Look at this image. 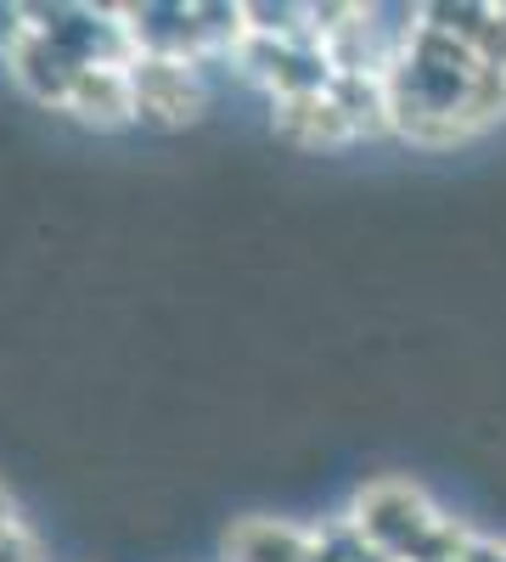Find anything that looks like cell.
<instances>
[{
	"instance_id": "1",
	"label": "cell",
	"mask_w": 506,
	"mask_h": 562,
	"mask_svg": "<svg viewBox=\"0 0 506 562\" xmlns=\"http://www.w3.org/2000/svg\"><path fill=\"white\" fill-rule=\"evenodd\" d=\"M383 97L400 140L445 153L468 147L506 119V74L490 68L479 52H468L439 23H428L423 7H411L405 40L383 74Z\"/></svg>"
},
{
	"instance_id": "2",
	"label": "cell",
	"mask_w": 506,
	"mask_h": 562,
	"mask_svg": "<svg viewBox=\"0 0 506 562\" xmlns=\"http://www.w3.org/2000/svg\"><path fill=\"white\" fill-rule=\"evenodd\" d=\"M344 524L366 540V551H378L383 562H450V551L462 546V524L445 518L428 490L411 479H372L355 490Z\"/></svg>"
},
{
	"instance_id": "3",
	"label": "cell",
	"mask_w": 506,
	"mask_h": 562,
	"mask_svg": "<svg viewBox=\"0 0 506 562\" xmlns=\"http://www.w3.org/2000/svg\"><path fill=\"white\" fill-rule=\"evenodd\" d=\"M130 85H135V124H147V130H192L209 113V85L198 63L135 57Z\"/></svg>"
},
{
	"instance_id": "4",
	"label": "cell",
	"mask_w": 506,
	"mask_h": 562,
	"mask_svg": "<svg viewBox=\"0 0 506 562\" xmlns=\"http://www.w3.org/2000/svg\"><path fill=\"white\" fill-rule=\"evenodd\" d=\"M63 113L85 130H130L135 124V85H130V63H97L85 68L68 90Z\"/></svg>"
},
{
	"instance_id": "5",
	"label": "cell",
	"mask_w": 506,
	"mask_h": 562,
	"mask_svg": "<svg viewBox=\"0 0 506 562\" xmlns=\"http://www.w3.org/2000/svg\"><path fill=\"white\" fill-rule=\"evenodd\" d=\"M423 12H428V23H439L468 52H479L490 68L506 74V7H423Z\"/></svg>"
},
{
	"instance_id": "6",
	"label": "cell",
	"mask_w": 506,
	"mask_h": 562,
	"mask_svg": "<svg viewBox=\"0 0 506 562\" xmlns=\"http://www.w3.org/2000/svg\"><path fill=\"white\" fill-rule=\"evenodd\" d=\"M0 562H45V551L23 524H12V529H0Z\"/></svg>"
},
{
	"instance_id": "7",
	"label": "cell",
	"mask_w": 506,
	"mask_h": 562,
	"mask_svg": "<svg viewBox=\"0 0 506 562\" xmlns=\"http://www.w3.org/2000/svg\"><path fill=\"white\" fill-rule=\"evenodd\" d=\"M12 524H18V506H12L7 490H0V529H12Z\"/></svg>"
}]
</instances>
